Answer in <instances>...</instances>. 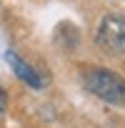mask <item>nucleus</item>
<instances>
[{
  "mask_svg": "<svg viewBox=\"0 0 125 128\" xmlns=\"http://www.w3.org/2000/svg\"><path fill=\"white\" fill-rule=\"evenodd\" d=\"M0 110H5V90L0 88Z\"/></svg>",
  "mask_w": 125,
  "mask_h": 128,
  "instance_id": "nucleus-4",
  "label": "nucleus"
},
{
  "mask_svg": "<svg viewBox=\"0 0 125 128\" xmlns=\"http://www.w3.org/2000/svg\"><path fill=\"white\" fill-rule=\"evenodd\" d=\"M83 83L100 100L110 106H125V80L118 73L108 68H88L83 70Z\"/></svg>",
  "mask_w": 125,
  "mask_h": 128,
  "instance_id": "nucleus-1",
  "label": "nucleus"
},
{
  "mask_svg": "<svg viewBox=\"0 0 125 128\" xmlns=\"http://www.w3.org/2000/svg\"><path fill=\"white\" fill-rule=\"evenodd\" d=\"M5 60L10 63V68L15 70V76H18L20 80H25L30 88H43V86H45V80L38 76V70H35V68H30L28 63H25L23 58H18L13 50H8V53H5Z\"/></svg>",
  "mask_w": 125,
  "mask_h": 128,
  "instance_id": "nucleus-3",
  "label": "nucleus"
},
{
  "mask_svg": "<svg viewBox=\"0 0 125 128\" xmlns=\"http://www.w3.org/2000/svg\"><path fill=\"white\" fill-rule=\"evenodd\" d=\"M95 43L110 55H118V58L125 55V18L115 15V13H108L98 25Z\"/></svg>",
  "mask_w": 125,
  "mask_h": 128,
  "instance_id": "nucleus-2",
  "label": "nucleus"
}]
</instances>
